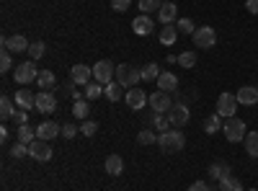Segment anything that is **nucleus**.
Returning <instances> with one entry per match:
<instances>
[{
  "instance_id": "f3484780",
  "label": "nucleus",
  "mask_w": 258,
  "mask_h": 191,
  "mask_svg": "<svg viewBox=\"0 0 258 191\" xmlns=\"http://www.w3.org/2000/svg\"><path fill=\"white\" fill-rule=\"evenodd\" d=\"M155 83H158V91H165V93H176L178 91V78L173 73H168V70H163Z\"/></svg>"
},
{
  "instance_id": "e433bc0d",
  "label": "nucleus",
  "mask_w": 258,
  "mask_h": 191,
  "mask_svg": "<svg viewBox=\"0 0 258 191\" xmlns=\"http://www.w3.org/2000/svg\"><path fill=\"white\" fill-rule=\"evenodd\" d=\"M44 41H31V47H29V57L31 59H41V57H44Z\"/></svg>"
},
{
  "instance_id": "7ed1b4c3",
  "label": "nucleus",
  "mask_w": 258,
  "mask_h": 191,
  "mask_svg": "<svg viewBox=\"0 0 258 191\" xmlns=\"http://www.w3.org/2000/svg\"><path fill=\"white\" fill-rule=\"evenodd\" d=\"M41 70H36V62L34 59H26V62H21V65H16V83H21V86H26V83H34L39 78Z\"/></svg>"
},
{
  "instance_id": "a211bd4d",
  "label": "nucleus",
  "mask_w": 258,
  "mask_h": 191,
  "mask_svg": "<svg viewBox=\"0 0 258 191\" xmlns=\"http://www.w3.org/2000/svg\"><path fill=\"white\" fill-rule=\"evenodd\" d=\"M16 106L18 109H36V93H31V91H26V88H21V91H16Z\"/></svg>"
},
{
  "instance_id": "58836bf2",
  "label": "nucleus",
  "mask_w": 258,
  "mask_h": 191,
  "mask_svg": "<svg viewBox=\"0 0 258 191\" xmlns=\"http://www.w3.org/2000/svg\"><path fill=\"white\" fill-rule=\"evenodd\" d=\"M26 155H29V145H24V142H16V145L11 147V158L21 160V158H26Z\"/></svg>"
},
{
  "instance_id": "4c0bfd02",
  "label": "nucleus",
  "mask_w": 258,
  "mask_h": 191,
  "mask_svg": "<svg viewBox=\"0 0 258 191\" xmlns=\"http://www.w3.org/2000/svg\"><path fill=\"white\" fill-rule=\"evenodd\" d=\"M178 65H181V68H186V70H191L194 65H197V54H194V52H181Z\"/></svg>"
},
{
  "instance_id": "c9c22d12",
  "label": "nucleus",
  "mask_w": 258,
  "mask_h": 191,
  "mask_svg": "<svg viewBox=\"0 0 258 191\" xmlns=\"http://www.w3.org/2000/svg\"><path fill=\"white\" fill-rule=\"evenodd\" d=\"M176 29H178V34H191V36H194V31H197V26H194L191 18H178L176 21Z\"/></svg>"
},
{
  "instance_id": "1a4fd4ad",
  "label": "nucleus",
  "mask_w": 258,
  "mask_h": 191,
  "mask_svg": "<svg viewBox=\"0 0 258 191\" xmlns=\"http://www.w3.org/2000/svg\"><path fill=\"white\" fill-rule=\"evenodd\" d=\"M150 109L158 111V114H168L170 111V106H173V98H170V93L165 91H155V93H150Z\"/></svg>"
},
{
  "instance_id": "c03bdc74",
  "label": "nucleus",
  "mask_w": 258,
  "mask_h": 191,
  "mask_svg": "<svg viewBox=\"0 0 258 191\" xmlns=\"http://www.w3.org/2000/svg\"><path fill=\"white\" fill-rule=\"evenodd\" d=\"M75 86H78V83L70 78L68 83H64V93H68L70 98H75V101H78V98H80V93H78V88H75Z\"/></svg>"
},
{
  "instance_id": "ea45409f",
  "label": "nucleus",
  "mask_w": 258,
  "mask_h": 191,
  "mask_svg": "<svg viewBox=\"0 0 258 191\" xmlns=\"http://www.w3.org/2000/svg\"><path fill=\"white\" fill-rule=\"evenodd\" d=\"M137 142H140V145H155V142H158V135L150 132V130H142V132L137 135Z\"/></svg>"
},
{
  "instance_id": "09e8293b",
  "label": "nucleus",
  "mask_w": 258,
  "mask_h": 191,
  "mask_svg": "<svg viewBox=\"0 0 258 191\" xmlns=\"http://www.w3.org/2000/svg\"><path fill=\"white\" fill-rule=\"evenodd\" d=\"M245 11L248 13H258V0H245Z\"/></svg>"
},
{
  "instance_id": "de8ad7c7",
  "label": "nucleus",
  "mask_w": 258,
  "mask_h": 191,
  "mask_svg": "<svg viewBox=\"0 0 258 191\" xmlns=\"http://www.w3.org/2000/svg\"><path fill=\"white\" fill-rule=\"evenodd\" d=\"M188 191H209V186H207L204 181H194V183L188 186Z\"/></svg>"
},
{
  "instance_id": "bb28decb",
  "label": "nucleus",
  "mask_w": 258,
  "mask_h": 191,
  "mask_svg": "<svg viewBox=\"0 0 258 191\" xmlns=\"http://www.w3.org/2000/svg\"><path fill=\"white\" fill-rule=\"evenodd\" d=\"M220 130H222V116L220 114H212V116L204 119V132L207 135H217Z\"/></svg>"
},
{
  "instance_id": "c756f323",
  "label": "nucleus",
  "mask_w": 258,
  "mask_h": 191,
  "mask_svg": "<svg viewBox=\"0 0 258 191\" xmlns=\"http://www.w3.org/2000/svg\"><path fill=\"white\" fill-rule=\"evenodd\" d=\"M16 137H18V142H24V145H31V142L36 140V132L31 130L29 124H24V126H18V135H16Z\"/></svg>"
},
{
  "instance_id": "a18cd8bd",
  "label": "nucleus",
  "mask_w": 258,
  "mask_h": 191,
  "mask_svg": "<svg viewBox=\"0 0 258 191\" xmlns=\"http://www.w3.org/2000/svg\"><path fill=\"white\" fill-rule=\"evenodd\" d=\"M129 6H132V0H111V8H114L116 13H124Z\"/></svg>"
},
{
  "instance_id": "ddd939ff",
  "label": "nucleus",
  "mask_w": 258,
  "mask_h": 191,
  "mask_svg": "<svg viewBox=\"0 0 258 191\" xmlns=\"http://www.w3.org/2000/svg\"><path fill=\"white\" fill-rule=\"evenodd\" d=\"M3 47L8 49V52H29V47H31V41L24 36V34H11V36H3Z\"/></svg>"
},
{
  "instance_id": "dca6fc26",
  "label": "nucleus",
  "mask_w": 258,
  "mask_h": 191,
  "mask_svg": "<svg viewBox=\"0 0 258 191\" xmlns=\"http://www.w3.org/2000/svg\"><path fill=\"white\" fill-rule=\"evenodd\" d=\"M70 78L78 83V86H88V83H93V68L88 65H75L70 70Z\"/></svg>"
},
{
  "instance_id": "7c9ffc66",
  "label": "nucleus",
  "mask_w": 258,
  "mask_h": 191,
  "mask_svg": "<svg viewBox=\"0 0 258 191\" xmlns=\"http://www.w3.org/2000/svg\"><path fill=\"white\" fill-rule=\"evenodd\" d=\"M103 88L106 86H101V83H88V86H85V98H88V101H96V98H101L103 96Z\"/></svg>"
},
{
  "instance_id": "f257e3e1",
  "label": "nucleus",
  "mask_w": 258,
  "mask_h": 191,
  "mask_svg": "<svg viewBox=\"0 0 258 191\" xmlns=\"http://www.w3.org/2000/svg\"><path fill=\"white\" fill-rule=\"evenodd\" d=\"M158 145L163 153H178V150H183L186 137L181 135V130H168V132L158 135Z\"/></svg>"
},
{
  "instance_id": "0eeeda50",
  "label": "nucleus",
  "mask_w": 258,
  "mask_h": 191,
  "mask_svg": "<svg viewBox=\"0 0 258 191\" xmlns=\"http://www.w3.org/2000/svg\"><path fill=\"white\" fill-rule=\"evenodd\" d=\"M191 119V111H188V106L186 103H173L170 106V111H168V121L170 126H176V130H181V126H186Z\"/></svg>"
},
{
  "instance_id": "9d476101",
  "label": "nucleus",
  "mask_w": 258,
  "mask_h": 191,
  "mask_svg": "<svg viewBox=\"0 0 258 191\" xmlns=\"http://www.w3.org/2000/svg\"><path fill=\"white\" fill-rule=\"evenodd\" d=\"M29 155L39 163H47V160H52V145L47 140H34L29 145Z\"/></svg>"
},
{
  "instance_id": "a878e982",
  "label": "nucleus",
  "mask_w": 258,
  "mask_h": 191,
  "mask_svg": "<svg viewBox=\"0 0 258 191\" xmlns=\"http://www.w3.org/2000/svg\"><path fill=\"white\" fill-rule=\"evenodd\" d=\"M54 83H57V78H54V73H52V70H41V73H39V78H36V86H39L41 91L54 88Z\"/></svg>"
},
{
  "instance_id": "2f4dec72",
  "label": "nucleus",
  "mask_w": 258,
  "mask_h": 191,
  "mask_svg": "<svg viewBox=\"0 0 258 191\" xmlns=\"http://www.w3.org/2000/svg\"><path fill=\"white\" fill-rule=\"evenodd\" d=\"M217 183H220V191H243V183L235 176H227V178H222Z\"/></svg>"
},
{
  "instance_id": "423d86ee",
  "label": "nucleus",
  "mask_w": 258,
  "mask_h": 191,
  "mask_svg": "<svg viewBox=\"0 0 258 191\" xmlns=\"http://www.w3.org/2000/svg\"><path fill=\"white\" fill-rule=\"evenodd\" d=\"M116 80L121 83L124 88H135L137 83L142 80V73L137 68H132V65H119L116 68Z\"/></svg>"
},
{
  "instance_id": "39448f33",
  "label": "nucleus",
  "mask_w": 258,
  "mask_h": 191,
  "mask_svg": "<svg viewBox=\"0 0 258 191\" xmlns=\"http://www.w3.org/2000/svg\"><path fill=\"white\" fill-rule=\"evenodd\" d=\"M114 75H116V68L111 65L109 59H101V62H96V65H93V80L101 83V86H109L111 80H116Z\"/></svg>"
},
{
  "instance_id": "3c124183",
  "label": "nucleus",
  "mask_w": 258,
  "mask_h": 191,
  "mask_svg": "<svg viewBox=\"0 0 258 191\" xmlns=\"http://www.w3.org/2000/svg\"><path fill=\"white\" fill-rule=\"evenodd\" d=\"M170 3H173V0H170Z\"/></svg>"
},
{
  "instance_id": "37998d69",
  "label": "nucleus",
  "mask_w": 258,
  "mask_h": 191,
  "mask_svg": "<svg viewBox=\"0 0 258 191\" xmlns=\"http://www.w3.org/2000/svg\"><path fill=\"white\" fill-rule=\"evenodd\" d=\"M62 137L64 140H73V137H78V126L70 121V124H62Z\"/></svg>"
},
{
  "instance_id": "79ce46f5",
  "label": "nucleus",
  "mask_w": 258,
  "mask_h": 191,
  "mask_svg": "<svg viewBox=\"0 0 258 191\" xmlns=\"http://www.w3.org/2000/svg\"><path fill=\"white\" fill-rule=\"evenodd\" d=\"M13 68V57H11V52L6 49L3 54H0V73H8Z\"/></svg>"
},
{
  "instance_id": "20e7f679",
  "label": "nucleus",
  "mask_w": 258,
  "mask_h": 191,
  "mask_svg": "<svg viewBox=\"0 0 258 191\" xmlns=\"http://www.w3.org/2000/svg\"><path fill=\"white\" fill-rule=\"evenodd\" d=\"M191 39H194V44H197L199 49H212L214 44H217V31H214L212 26H199Z\"/></svg>"
},
{
  "instance_id": "6ab92c4d",
  "label": "nucleus",
  "mask_w": 258,
  "mask_h": 191,
  "mask_svg": "<svg viewBox=\"0 0 258 191\" xmlns=\"http://www.w3.org/2000/svg\"><path fill=\"white\" fill-rule=\"evenodd\" d=\"M235 96H238V103H243V106H253V103H258V88H255V86H243Z\"/></svg>"
},
{
  "instance_id": "49530a36",
  "label": "nucleus",
  "mask_w": 258,
  "mask_h": 191,
  "mask_svg": "<svg viewBox=\"0 0 258 191\" xmlns=\"http://www.w3.org/2000/svg\"><path fill=\"white\" fill-rule=\"evenodd\" d=\"M13 119H16V124H18V126L29 124V114H26V109H18V111L13 114Z\"/></svg>"
},
{
  "instance_id": "2eb2a0df",
  "label": "nucleus",
  "mask_w": 258,
  "mask_h": 191,
  "mask_svg": "<svg viewBox=\"0 0 258 191\" xmlns=\"http://www.w3.org/2000/svg\"><path fill=\"white\" fill-rule=\"evenodd\" d=\"M62 135V126L57 124V121H52V119H47V121H41L39 126H36V137L39 140H54V137H59Z\"/></svg>"
},
{
  "instance_id": "a19ab883",
  "label": "nucleus",
  "mask_w": 258,
  "mask_h": 191,
  "mask_svg": "<svg viewBox=\"0 0 258 191\" xmlns=\"http://www.w3.org/2000/svg\"><path fill=\"white\" fill-rule=\"evenodd\" d=\"M153 124H155V130H158V132H168V130H170V121H168V116H163V114H158V111H155Z\"/></svg>"
},
{
  "instance_id": "8fccbe9b",
  "label": "nucleus",
  "mask_w": 258,
  "mask_h": 191,
  "mask_svg": "<svg viewBox=\"0 0 258 191\" xmlns=\"http://www.w3.org/2000/svg\"><path fill=\"white\" fill-rule=\"evenodd\" d=\"M250 191H258V188H250Z\"/></svg>"
},
{
  "instance_id": "412c9836",
  "label": "nucleus",
  "mask_w": 258,
  "mask_h": 191,
  "mask_svg": "<svg viewBox=\"0 0 258 191\" xmlns=\"http://www.w3.org/2000/svg\"><path fill=\"white\" fill-rule=\"evenodd\" d=\"M103 96H106V98H109L111 103H116L119 98H124V86H121V83H119V80H111V83H109V86H106V88H103Z\"/></svg>"
},
{
  "instance_id": "f8f14e48",
  "label": "nucleus",
  "mask_w": 258,
  "mask_h": 191,
  "mask_svg": "<svg viewBox=\"0 0 258 191\" xmlns=\"http://www.w3.org/2000/svg\"><path fill=\"white\" fill-rule=\"evenodd\" d=\"M124 101H126V106L132 111H142L145 106H147V101H150V96L145 93V91H140V88H129L126 93H124Z\"/></svg>"
},
{
  "instance_id": "aec40b11",
  "label": "nucleus",
  "mask_w": 258,
  "mask_h": 191,
  "mask_svg": "<svg viewBox=\"0 0 258 191\" xmlns=\"http://www.w3.org/2000/svg\"><path fill=\"white\" fill-rule=\"evenodd\" d=\"M176 13H178L176 3H170V0H168V3H163V6H160V11H158V18H160V24H163V26L173 24V21H176Z\"/></svg>"
},
{
  "instance_id": "393cba45",
  "label": "nucleus",
  "mask_w": 258,
  "mask_h": 191,
  "mask_svg": "<svg viewBox=\"0 0 258 191\" xmlns=\"http://www.w3.org/2000/svg\"><path fill=\"white\" fill-rule=\"evenodd\" d=\"M121 171H124V160L119 155H109V158H106V173H109V176H121Z\"/></svg>"
},
{
  "instance_id": "72a5a7b5",
  "label": "nucleus",
  "mask_w": 258,
  "mask_h": 191,
  "mask_svg": "<svg viewBox=\"0 0 258 191\" xmlns=\"http://www.w3.org/2000/svg\"><path fill=\"white\" fill-rule=\"evenodd\" d=\"M98 132V121H93V119H83V124H80V135L83 137H93Z\"/></svg>"
},
{
  "instance_id": "f704fd0d",
  "label": "nucleus",
  "mask_w": 258,
  "mask_h": 191,
  "mask_svg": "<svg viewBox=\"0 0 258 191\" xmlns=\"http://www.w3.org/2000/svg\"><path fill=\"white\" fill-rule=\"evenodd\" d=\"M163 6V0H140V11L142 13H158Z\"/></svg>"
},
{
  "instance_id": "f03ea898",
  "label": "nucleus",
  "mask_w": 258,
  "mask_h": 191,
  "mask_svg": "<svg viewBox=\"0 0 258 191\" xmlns=\"http://www.w3.org/2000/svg\"><path fill=\"white\" fill-rule=\"evenodd\" d=\"M222 132H225V137H227V142H243L245 140V135H248V126H245V121L240 119V116H230L227 121H225V126H222Z\"/></svg>"
},
{
  "instance_id": "5701e85b",
  "label": "nucleus",
  "mask_w": 258,
  "mask_h": 191,
  "mask_svg": "<svg viewBox=\"0 0 258 191\" xmlns=\"http://www.w3.org/2000/svg\"><path fill=\"white\" fill-rule=\"evenodd\" d=\"M88 114H91V103H88V98H78V101H73V116H75V119H88Z\"/></svg>"
},
{
  "instance_id": "b1692460",
  "label": "nucleus",
  "mask_w": 258,
  "mask_h": 191,
  "mask_svg": "<svg viewBox=\"0 0 258 191\" xmlns=\"http://www.w3.org/2000/svg\"><path fill=\"white\" fill-rule=\"evenodd\" d=\"M176 39H178V29L173 24H168V26L160 29V44L170 47V44H176Z\"/></svg>"
},
{
  "instance_id": "6e6552de",
  "label": "nucleus",
  "mask_w": 258,
  "mask_h": 191,
  "mask_svg": "<svg viewBox=\"0 0 258 191\" xmlns=\"http://www.w3.org/2000/svg\"><path fill=\"white\" fill-rule=\"evenodd\" d=\"M235 111H238V96L222 91V96L217 98V114L230 119V116H235Z\"/></svg>"
},
{
  "instance_id": "cd10ccee",
  "label": "nucleus",
  "mask_w": 258,
  "mask_h": 191,
  "mask_svg": "<svg viewBox=\"0 0 258 191\" xmlns=\"http://www.w3.org/2000/svg\"><path fill=\"white\" fill-rule=\"evenodd\" d=\"M13 114H16V109H13V101H11L8 96H3V98H0V119L8 121V119H13Z\"/></svg>"
},
{
  "instance_id": "c85d7f7f",
  "label": "nucleus",
  "mask_w": 258,
  "mask_h": 191,
  "mask_svg": "<svg viewBox=\"0 0 258 191\" xmlns=\"http://www.w3.org/2000/svg\"><path fill=\"white\" fill-rule=\"evenodd\" d=\"M245 153L250 158H258V132H248L245 135Z\"/></svg>"
},
{
  "instance_id": "4468645a",
  "label": "nucleus",
  "mask_w": 258,
  "mask_h": 191,
  "mask_svg": "<svg viewBox=\"0 0 258 191\" xmlns=\"http://www.w3.org/2000/svg\"><path fill=\"white\" fill-rule=\"evenodd\" d=\"M132 29L137 36H150L155 31V18L153 16H147V13H140L135 21H132Z\"/></svg>"
},
{
  "instance_id": "473e14b6",
  "label": "nucleus",
  "mask_w": 258,
  "mask_h": 191,
  "mask_svg": "<svg viewBox=\"0 0 258 191\" xmlns=\"http://www.w3.org/2000/svg\"><path fill=\"white\" fill-rule=\"evenodd\" d=\"M140 73H142V80H158L160 78V68L155 65V62H147Z\"/></svg>"
},
{
  "instance_id": "9b49d317",
  "label": "nucleus",
  "mask_w": 258,
  "mask_h": 191,
  "mask_svg": "<svg viewBox=\"0 0 258 191\" xmlns=\"http://www.w3.org/2000/svg\"><path fill=\"white\" fill-rule=\"evenodd\" d=\"M36 111L44 114V116L54 114V111H57V96H54L52 91H41V93L36 96Z\"/></svg>"
},
{
  "instance_id": "4be33fe9",
  "label": "nucleus",
  "mask_w": 258,
  "mask_h": 191,
  "mask_svg": "<svg viewBox=\"0 0 258 191\" xmlns=\"http://www.w3.org/2000/svg\"><path fill=\"white\" fill-rule=\"evenodd\" d=\"M227 176H232V173H230V165H227L225 160H220V163H212V165H209V178H217V181H222V178H227Z\"/></svg>"
}]
</instances>
